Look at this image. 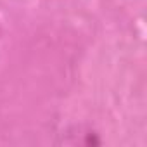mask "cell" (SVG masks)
I'll use <instances>...</instances> for the list:
<instances>
[{
    "mask_svg": "<svg viewBox=\"0 0 147 147\" xmlns=\"http://www.w3.org/2000/svg\"><path fill=\"white\" fill-rule=\"evenodd\" d=\"M0 38H2V30H0Z\"/></svg>",
    "mask_w": 147,
    "mask_h": 147,
    "instance_id": "1",
    "label": "cell"
}]
</instances>
